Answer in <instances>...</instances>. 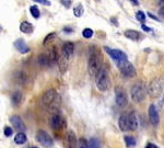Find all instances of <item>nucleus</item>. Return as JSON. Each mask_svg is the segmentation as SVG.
<instances>
[{
  "mask_svg": "<svg viewBox=\"0 0 164 148\" xmlns=\"http://www.w3.org/2000/svg\"><path fill=\"white\" fill-rule=\"evenodd\" d=\"M89 59H88V70L89 74L92 77H95V75L102 67V58L98 49L95 46H91L89 49Z\"/></svg>",
  "mask_w": 164,
  "mask_h": 148,
  "instance_id": "nucleus-1",
  "label": "nucleus"
},
{
  "mask_svg": "<svg viewBox=\"0 0 164 148\" xmlns=\"http://www.w3.org/2000/svg\"><path fill=\"white\" fill-rule=\"evenodd\" d=\"M95 82L96 87L100 91H106L110 88V77H108L107 69L105 66H102L100 70L95 75Z\"/></svg>",
  "mask_w": 164,
  "mask_h": 148,
  "instance_id": "nucleus-2",
  "label": "nucleus"
},
{
  "mask_svg": "<svg viewBox=\"0 0 164 148\" xmlns=\"http://www.w3.org/2000/svg\"><path fill=\"white\" fill-rule=\"evenodd\" d=\"M130 94H131V99L136 103L142 102L147 97V88H145V84L141 81H138L131 87L130 90Z\"/></svg>",
  "mask_w": 164,
  "mask_h": 148,
  "instance_id": "nucleus-3",
  "label": "nucleus"
},
{
  "mask_svg": "<svg viewBox=\"0 0 164 148\" xmlns=\"http://www.w3.org/2000/svg\"><path fill=\"white\" fill-rule=\"evenodd\" d=\"M162 91H163V80L161 77H157L153 80H151L147 88V94H149L153 99L160 97Z\"/></svg>",
  "mask_w": 164,
  "mask_h": 148,
  "instance_id": "nucleus-4",
  "label": "nucleus"
},
{
  "mask_svg": "<svg viewBox=\"0 0 164 148\" xmlns=\"http://www.w3.org/2000/svg\"><path fill=\"white\" fill-rule=\"evenodd\" d=\"M117 67L119 68L120 73L123 76L127 78H133V76H136V69L133 67V65L130 63L128 59L126 61H119L117 63Z\"/></svg>",
  "mask_w": 164,
  "mask_h": 148,
  "instance_id": "nucleus-5",
  "label": "nucleus"
},
{
  "mask_svg": "<svg viewBox=\"0 0 164 148\" xmlns=\"http://www.w3.org/2000/svg\"><path fill=\"white\" fill-rule=\"evenodd\" d=\"M36 141H37L41 145H43L46 148L53 147V145H54L53 138L49 136L48 133H46L45 131H43V129H40V131L36 133Z\"/></svg>",
  "mask_w": 164,
  "mask_h": 148,
  "instance_id": "nucleus-6",
  "label": "nucleus"
},
{
  "mask_svg": "<svg viewBox=\"0 0 164 148\" xmlns=\"http://www.w3.org/2000/svg\"><path fill=\"white\" fill-rule=\"evenodd\" d=\"M104 49L116 64L119 63V61H126L127 59V55L125 54L123 51H120V49H110V47H107V46H105Z\"/></svg>",
  "mask_w": 164,
  "mask_h": 148,
  "instance_id": "nucleus-7",
  "label": "nucleus"
},
{
  "mask_svg": "<svg viewBox=\"0 0 164 148\" xmlns=\"http://www.w3.org/2000/svg\"><path fill=\"white\" fill-rule=\"evenodd\" d=\"M115 101L119 108H125L128 103V97L123 88L117 87L115 89Z\"/></svg>",
  "mask_w": 164,
  "mask_h": 148,
  "instance_id": "nucleus-8",
  "label": "nucleus"
},
{
  "mask_svg": "<svg viewBox=\"0 0 164 148\" xmlns=\"http://www.w3.org/2000/svg\"><path fill=\"white\" fill-rule=\"evenodd\" d=\"M51 127L53 129H61L63 127L66 126V122H65V119H63V116L60 114L59 112L58 113H54L51 117Z\"/></svg>",
  "mask_w": 164,
  "mask_h": 148,
  "instance_id": "nucleus-9",
  "label": "nucleus"
},
{
  "mask_svg": "<svg viewBox=\"0 0 164 148\" xmlns=\"http://www.w3.org/2000/svg\"><path fill=\"white\" fill-rule=\"evenodd\" d=\"M10 122L12 124L13 129H16L18 132H25L26 126L19 115H12L10 117Z\"/></svg>",
  "mask_w": 164,
  "mask_h": 148,
  "instance_id": "nucleus-10",
  "label": "nucleus"
},
{
  "mask_svg": "<svg viewBox=\"0 0 164 148\" xmlns=\"http://www.w3.org/2000/svg\"><path fill=\"white\" fill-rule=\"evenodd\" d=\"M57 96V91L55 89H49L43 94V97H42V103H43V105L45 106H48L49 104L51 103V101L56 98Z\"/></svg>",
  "mask_w": 164,
  "mask_h": 148,
  "instance_id": "nucleus-11",
  "label": "nucleus"
},
{
  "mask_svg": "<svg viewBox=\"0 0 164 148\" xmlns=\"http://www.w3.org/2000/svg\"><path fill=\"white\" fill-rule=\"evenodd\" d=\"M149 120L151 122L152 125H158L159 121H160V116H159V112L154 104H151L149 106Z\"/></svg>",
  "mask_w": 164,
  "mask_h": 148,
  "instance_id": "nucleus-12",
  "label": "nucleus"
},
{
  "mask_svg": "<svg viewBox=\"0 0 164 148\" xmlns=\"http://www.w3.org/2000/svg\"><path fill=\"white\" fill-rule=\"evenodd\" d=\"M73 52H75V44L72 42H66L63 45V56L66 57L68 61L72 57Z\"/></svg>",
  "mask_w": 164,
  "mask_h": 148,
  "instance_id": "nucleus-13",
  "label": "nucleus"
},
{
  "mask_svg": "<svg viewBox=\"0 0 164 148\" xmlns=\"http://www.w3.org/2000/svg\"><path fill=\"white\" fill-rule=\"evenodd\" d=\"M66 144L68 148H78V139L72 131H68L66 135Z\"/></svg>",
  "mask_w": 164,
  "mask_h": 148,
  "instance_id": "nucleus-14",
  "label": "nucleus"
},
{
  "mask_svg": "<svg viewBox=\"0 0 164 148\" xmlns=\"http://www.w3.org/2000/svg\"><path fill=\"white\" fill-rule=\"evenodd\" d=\"M60 106H61V99H60L59 94H57L56 98H55V99L51 101V103L47 106V108H48V111L54 114V113H58V112H59Z\"/></svg>",
  "mask_w": 164,
  "mask_h": 148,
  "instance_id": "nucleus-15",
  "label": "nucleus"
},
{
  "mask_svg": "<svg viewBox=\"0 0 164 148\" xmlns=\"http://www.w3.org/2000/svg\"><path fill=\"white\" fill-rule=\"evenodd\" d=\"M14 47H16V51L20 52L21 54H26V53L30 52V47L26 45L25 41H24L23 39L16 40V42H14Z\"/></svg>",
  "mask_w": 164,
  "mask_h": 148,
  "instance_id": "nucleus-16",
  "label": "nucleus"
},
{
  "mask_svg": "<svg viewBox=\"0 0 164 148\" xmlns=\"http://www.w3.org/2000/svg\"><path fill=\"white\" fill-rule=\"evenodd\" d=\"M128 116V126H129V131H136L138 129V119L135 112H131Z\"/></svg>",
  "mask_w": 164,
  "mask_h": 148,
  "instance_id": "nucleus-17",
  "label": "nucleus"
},
{
  "mask_svg": "<svg viewBox=\"0 0 164 148\" xmlns=\"http://www.w3.org/2000/svg\"><path fill=\"white\" fill-rule=\"evenodd\" d=\"M124 34L127 39L131 40V41H140L143 37V35H141V33L136 31V30H127Z\"/></svg>",
  "mask_w": 164,
  "mask_h": 148,
  "instance_id": "nucleus-18",
  "label": "nucleus"
},
{
  "mask_svg": "<svg viewBox=\"0 0 164 148\" xmlns=\"http://www.w3.org/2000/svg\"><path fill=\"white\" fill-rule=\"evenodd\" d=\"M118 125H119L120 131H123V132L129 131V126H128V116H127L126 114H122V115L119 116Z\"/></svg>",
  "mask_w": 164,
  "mask_h": 148,
  "instance_id": "nucleus-19",
  "label": "nucleus"
},
{
  "mask_svg": "<svg viewBox=\"0 0 164 148\" xmlns=\"http://www.w3.org/2000/svg\"><path fill=\"white\" fill-rule=\"evenodd\" d=\"M14 79L16 80V82H19L21 84H25L28 80V75L22 70H19L16 71V74H14Z\"/></svg>",
  "mask_w": 164,
  "mask_h": 148,
  "instance_id": "nucleus-20",
  "label": "nucleus"
},
{
  "mask_svg": "<svg viewBox=\"0 0 164 148\" xmlns=\"http://www.w3.org/2000/svg\"><path fill=\"white\" fill-rule=\"evenodd\" d=\"M11 101H12V104L14 106H19L23 101V94L21 91H16L13 92L12 96H11Z\"/></svg>",
  "mask_w": 164,
  "mask_h": 148,
  "instance_id": "nucleus-21",
  "label": "nucleus"
},
{
  "mask_svg": "<svg viewBox=\"0 0 164 148\" xmlns=\"http://www.w3.org/2000/svg\"><path fill=\"white\" fill-rule=\"evenodd\" d=\"M37 63L41 65L42 67H49V66H51V61H49V58H48V55L45 54V53H42V54L38 55Z\"/></svg>",
  "mask_w": 164,
  "mask_h": 148,
  "instance_id": "nucleus-22",
  "label": "nucleus"
},
{
  "mask_svg": "<svg viewBox=\"0 0 164 148\" xmlns=\"http://www.w3.org/2000/svg\"><path fill=\"white\" fill-rule=\"evenodd\" d=\"M57 64H58V67H59V70L61 74H65L68 69V59L63 56H60L58 57V61H57Z\"/></svg>",
  "mask_w": 164,
  "mask_h": 148,
  "instance_id": "nucleus-23",
  "label": "nucleus"
},
{
  "mask_svg": "<svg viewBox=\"0 0 164 148\" xmlns=\"http://www.w3.org/2000/svg\"><path fill=\"white\" fill-rule=\"evenodd\" d=\"M48 55V58H49V61H51V65H54L55 63H57L58 61V52H57V49L56 47H51L47 53Z\"/></svg>",
  "mask_w": 164,
  "mask_h": 148,
  "instance_id": "nucleus-24",
  "label": "nucleus"
},
{
  "mask_svg": "<svg viewBox=\"0 0 164 148\" xmlns=\"http://www.w3.org/2000/svg\"><path fill=\"white\" fill-rule=\"evenodd\" d=\"M26 141H28V137H26L24 132H19L14 137V143L18 144V145H22V144L26 143Z\"/></svg>",
  "mask_w": 164,
  "mask_h": 148,
  "instance_id": "nucleus-25",
  "label": "nucleus"
},
{
  "mask_svg": "<svg viewBox=\"0 0 164 148\" xmlns=\"http://www.w3.org/2000/svg\"><path fill=\"white\" fill-rule=\"evenodd\" d=\"M20 30H21L23 33L28 34V33L33 32V25H32L30 22H28V21H24V22H22L20 24Z\"/></svg>",
  "mask_w": 164,
  "mask_h": 148,
  "instance_id": "nucleus-26",
  "label": "nucleus"
},
{
  "mask_svg": "<svg viewBox=\"0 0 164 148\" xmlns=\"http://www.w3.org/2000/svg\"><path fill=\"white\" fill-rule=\"evenodd\" d=\"M124 141H125V144H126V146L128 148L135 147L136 144H137L136 138L133 137V136H125V137H124Z\"/></svg>",
  "mask_w": 164,
  "mask_h": 148,
  "instance_id": "nucleus-27",
  "label": "nucleus"
},
{
  "mask_svg": "<svg viewBox=\"0 0 164 148\" xmlns=\"http://www.w3.org/2000/svg\"><path fill=\"white\" fill-rule=\"evenodd\" d=\"M73 14H75L77 18H80V16L83 14V6H82L81 3L77 4V6L73 8Z\"/></svg>",
  "mask_w": 164,
  "mask_h": 148,
  "instance_id": "nucleus-28",
  "label": "nucleus"
},
{
  "mask_svg": "<svg viewBox=\"0 0 164 148\" xmlns=\"http://www.w3.org/2000/svg\"><path fill=\"white\" fill-rule=\"evenodd\" d=\"M30 12H31L32 16L35 18V19H38L40 16H41V11H40L37 6H32L31 8H30Z\"/></svg>",
  "mask_w": 164,
  "mask_h": 148,
  "instance_id": "nucleus-29",
  "label": "nucleus"
},
{
  "mask_svg": "<svg viewBox=\"0 0 164 148\" xmlns=\"http://www.w3.org/2000/svg\"><path fill=\"white\" fill-rule=\"evenodd\" d=\"M89 143V147L90 148H101V143H100V141H98V138H95V137H93V138L90 139V142Z\"/></svg>",
  "mask_w": 164,
  "mask_h": 148,
  "instance_id": "nucleus-30",
  "label": "nucleus"
},
{
  "mask_svg": "<svg viewBox=\"0 0 164 148\" xmlns=\"http://www.w3.org/2000/svg\"><path fill=\"white\" fill-rule=\"evenodd\" d=\"M93 34H94V32H93V30L92 29H84L83 31H82V36L84 37V39H91L92 36H93Z\"/></svg>",
  "mask_w": 164,
  "mask_h": 148,
  "instance_id": "nucleus-31",
  "label": "nucleus"
},
{
  "mask_svg": "<svg viewBox=\"0 0 164 148\" xmlns=\"http://www.w3.org/2000/svg\"><path fill=\"white\" fill-rule=\"evenodd\" d=\"M136 19L138 20L139 22L141 23H145V13L143 12V11H138V12L136 13Z\"/></svg>",
  "mask_w": 164,
  "mask_h": 148,
  "instance_id": "nucleus-32",
  "label": "nucleus"
},
{
  "mask_svg": "<svg viewBox=\"0 0 164 148\" xmlns=\"http://www.w3.org/2000/svg\"><path fill=\"white\" fill-rule=\"evenodd\" d=\"M78 148H90L88 141L85 138H80L79 142H78Z\"/></svg>",
  "mask_w": 164,
  "mask_h": 148,
  "instance_id": "nucleus-33",
  "label": "nucleus"
},
{
  "mask_svg": "<svg viewBox=\"0 0 164 148\" xmlns=\"http://www.w3.org/2000/svg\"><path fill=\"white\" fill-rule=\"evenodd\" d=\"M55 36H56V33H49V34H48V35L44 39V42H43V44H44V45H46L47 43H49V41H51V40L54 39Z\"/></svg>",
  "mask_w": 164,
  "mask_h": 148,
  "instance_id": "nucleus-34",
  "label": "nucleus"
},
{
  "mask_svg": "<svg viewBox=\"0 0 164 148\" xmlns=\"http://www.w3.org/2000/svg\"><path fill=\"white\" fill-rule=\"evenodd\" d=\"M3 133H4V135H6L7 137H10V136L13 134V129H11L10 126H6L4 129H3Z\"/></svg>",
  "mask_w": 164,
  "mask_h": 148,
  "instance_id": "nucleus-35",
  "label": "nucleus"
},
{
  "mask_svg": "<svg viewBox=\"0 0 164 148\" xmlns=\"http://www.w3.org/2000/svg\"><path fill=\"white\" fill-rule=\"evenodd\" d=\"M61 3H63L66 8H70V6H71V0H61Z\"/></svg>",
  "mask_w": 164,
  "mask_h": 148,
  "instance_id": "nucleus-36",
  "label": "nucleus"
},
{
  "mask_svg": "<svg viewBox=\"0 0 164 148\" xmlns=\"http://www.w3.org/2000/svg\"><path fill=\"white\" fill-rule=\"evenodd\" d=\"M34 1H37L38 3H42L44 6H51V2L48 0H34Z\"/></svg>",
  "mask_w": 164,
  "mask_h": 148,
  "instance_id": "nucleus-37",
  "label": "nucleus"
},
{
  "mask_svg": "<svg viewBox=\"0 0 164 148\" xmlns=\"http://www.w3.org/2000/svg\"><path fill=\"white\" fill-rule=\"evenodd\" d=\"M141 28H142V30H143V31H145V32H151V31H152L151 28H148V26L145 25V23H141Z\"/></svg>",
  "mask_w": 164,
  "mask_h": 148,
  "instance_id": "nucleus-38",
  "label": "nucleus"
},
{
  "mask_svg": "<svg viewBox=\"0 0 164 148\" xmlns=\"http://www.w3.org/2000/svg\"><path fill=\"white\" fill-rule=\"evenodd\" d=\"M145 148H159V147L157 145H154V144H152V143H149V144H147Z\"/></svg>",
  "mask_w": 164,
  "mask_h": 148,
  "instance_id": "nucleus-39",
  "label": "nucleus"
},
{
  "mask_svg": "<svg viewBox=\"0 0 164 148\" xmlns=\"http://www.w3.org/2000/svg\"><path fill=\"white\" fill-rule=\"evenodd\" d=\"M159 14H160V16H163V18H164V4L161 7V8H160V10H159Z\"/></svg>",
  "mask_w": 164,
  "mask_h": 148,
  "instance_id": "nucleus-40",
  "label": "nucleus"
},
{
  "mask_svg": "<svg viewBox=\"0 0 164 148\" xmlns=\"http://www.w3.org/2000/svg\"><path fill=\"white\" fill-rule=\"evenodd\" d=\"M148 16H150V18H152L153 20H155V21H160V19H158V18H157L155 16H153V14H152L151 12H149V13H148Z\"/></svg>",
  "mask_w": 164,
  "mask_h": 148,
  "instance_id": "nucleus-41",
  "label": "nucleus"
},
{
  "mask_svg": "<svg viewBox=\"0 0 164 148\" xmlns=\"http://www.w3.org/2000/svg\"><path fill=\"white\" fill-rule=\"evenodd\" d=\"M130 2L133 3V4H135V6H138V4H139L138 0H130Z\"/></svg>",
  "mask_w": 164,
  "mask_h": 148,
  "instance_id": "nucleus-42",
  "label": "nucleus"
},
{
  "mask_svg": "<svg viewBox=\"0 0 164 148\" xmlns=\"http://www.w3.org/2000/svg\"><path fill=\"white\" fill-rule=\"evenodd\" d=\"M63 31H65V32H67V33H71V32H72V29H69V28H65V29H63Z\"/></svg>",
  "mask_w": 164,
  "mask_h": 148,
  "instance_id": "nucleus-43",
  "label": "nucleus"
},
{
  "mask_svg": "<svg viewBox=\"0 0 164 148\" xmlns=\"http://www.w3.org/2000/svg\"><path fill=\"white\" fill-rule=\"evenodd\" d=\"M157 3L159 6H163L164 4V0H157Z\"/></svg>",
  "mask_w": 164,
  "mask_h": 148,
  "instance_id": "nucleus-44",
  "label": "nucleus"
},
{
  "mask_svg": "<svg viewBox=\"0 0 164 148\" xmlns=\"http://www.w3.org/2000/svg\"><path fill=\"white\" fill-rule=\"evenodd\" d=\"M110 21H112V22H113L114 24H115V25H118V23H117V21H115V20H114V18H112V19H110Z\"/></svg>",
  "mask_w": 164,
  "mask_h": 148,
  "instance_id": "nucleus-45",
  "label": "nucleus"
},
{
  "mask_svg": "<svg viewBox=\"0 0 164 148\" xmlns=\"http://www.w3.org/2000/svg\"><path fill=\"white\" fill-rule=\"evenodd\" d=\"M33 148H37V147H33Z\"/></svg>",
  "mask_w": 164,
  "mask_h": 148,
  "instance_id": "nucleus-46",
  "label": "nucleus"
}]
</instances>
